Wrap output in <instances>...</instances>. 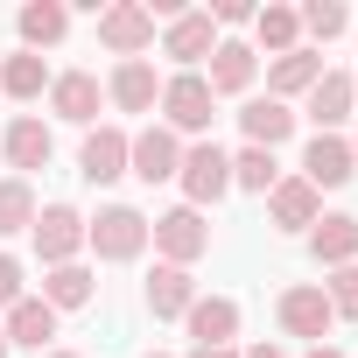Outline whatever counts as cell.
Returning <instances> with one entry per match:
<instances>
[{
    "instance_id": "2",
    "label": "cell",
    "mask_w": 358,
    "mask_h": 358,
    "mask_svg": "<svg viewBox=\"0 0 358 358\" xmlns=\"http://www.w3.org/2000/svg\"><path fill=\"white\" fill-rule=\"evenodd\" d=\"M148 239H155L162 267H190V260L211 253V225H204V211H190V204H176V211L148 218Z\"/></svg>"
},
{
    "instance_id": "3",
    "label": "cell",
    "mask_w": 358,
    "mask_h": 358,
    "mask_svg": "<svg viewBox=\"0 0 358 358\" xmlns=\"http://www.w3.org/2000/svg\"><path fill=\"white\" fill-rule=\"evenodd\" d=\"M176 183H183V204H190V211L218 204V197L232 190V155H225L218 141H197V148H183V169H176Z\"/></svg>"
},
{
    "instance_id": "42",
    "label": "cell",
    "mask_w": 358,
    "mask_h": 358,
    "mask_svg": "<svg viewBox=\"0 0 358 358\" xmlns=\"http://www.w3.org/2000/svg\"><path fill=\"white\" fill-rule=\"evenodd\" d=\"M351 29H358V22H351Z\"/></svg>"
},
{
    "instance_id": "34",
    "label": "cell",
    "mask_w": 358,
    "mask_h": 358,
    "mask_svg": "<svg viewBox=\"0 0 358 358\" xmlns=\"http://www.w3.org/2000/svg\"><path fill=\"white\" fill-rule=\"evenodd\" d=\"M190 358H239V351H232V344H197Z\"/></svg>"
},
{
    "instance_id": "24",
    "label": "cell",
    "mask_w": 358,
    "mask_h": 358,
    "mask_svg": "<svg viewBox=\"0 0 358 358\" xmlns=\"http://www.w3.org/2000/svg\"><path fill=\"white\" fill-rule=\"evenodd\" d=\"M92 295H99V274H92V267H78V260H71V267H50V274H43V302H50L57 316H64V309H85Z\"/></svg>"
},
{
    "instance_id": "29",
    "label": "cell",
    "mask_w": 358,
    "mask_h": 358,
    "mask_svg": "<svg viewBox=\"0 0 358 358\" xmlns=\"http://www.w3.org/2000/svg\"><path fill=\"white\" fill-rule=\"evenodd\" d=\"M281 183V162L267 155V148H239L232 155V190H253V197H267Z\"/></svg>"
},
{
    "instance_id": "4",
    "label": "cell",
    "mask_w": 358,
    "mask_h": 358,
    "mask_svg": "<svg viewBox=\"0 0 358 358\" xmlns=\"http://www.w3.org/2000/svg\"><path fill=\"white\" fill-rule=\"evenodd\" d=\"M85 246L99 260H141L148 253V218L134 204H106L99 218H85Z\"/></svg>"
},
{
    "instance_id": "37",
    "label": "cell",
    "mask_w": 358,
    "mask_h": 358,
    "mask_svg": "<svg viewBox=\"0 0 358 358\" xmlns=\"http://www.w3.org/2000/svg\"><path fill=\"white\" fill-rule=\"evenodd\" d=\"M43 358H85V351H43Z\"/></svg>"
},
{
    "instance_id": "15",
    "label": "cell",
    "mask_w": 358,
    "mask_h": 358,
    "mask_svg": "<svg viewBox=\"0 0 358 358\" xmlns=\"http://www.w3.org/2000/svg\"><path fill=\"white\" fill-rule=\"evenodd\" d=\"M78 176L85 183H120L127 176V134L120 127H92L85 148H78Z\"/></svg>"
},
{
    "instance_id": "27",
    "label": "cell",
    "mask_w": 358,
    "mask_h": 358,
    "mask_svg": "<svg viewBox=\"0 0 358 358\" xmlns=\"http://www.w3.org/2000/svg\"><path fill=\"white\" fill-rule=\"evenodd\" d=\"M253 36H260V50H274V57L302 50V8H260V15H253Z\"/></svg>"
},
{
    "instance_id": "26",
    "label": "cell",
    "mask_w": 358,
    "mask_h": 358,
    "mask_svg": "<svg viewBox=\"0 0 358 358\" xmlns=\"http://www.w3.org/2000/svg\"><path fill=\"white\" fill-rule=\"evenodd\" d=\"M50 64L36 57V50H15V57H0V92H8V99H43L50 92Z\"/></svg>"
},
{
    "instance_id": "19",
    "label": "cell",
    "mask_w": 358,
    "mask_h": 358,
    "mask_svg": "<svg viewBox=\"0 0 358 358\" xmlns=\"http://www.w3.org/2000/svg\"><path fill=\"white\" fill-rule=\"evenodd\" d=\"M239 127H246V148H267V155H274V148L295 134V113H288L281 99H246V106H239Z\"/></svg>"
},
{
    "instance_id": "14",
    "label": "cell",
    "mask_w": 358,
    "mask_h": 358,
    "mask_svg": "<svg viewBox=\"0 0 358 358\" xmlns=\"http://www.w3.org/2000/svg\"><path fill=\"white\" fill-rule=\"evenodd\" d=\"M99 99H106V92H99L92 71H57V78H50V113L71 120V127H92V120H99Z\"/></svg>"
},
{
    "instance_id": "11",
    "label": "cell",
    "mask_w": 358,
    "mask_h": 358,
    "mask_svg": "<svg viewBox=\"0 0 358 358\" xmlns=\"http://www.w3.org/2000/svg\"><path fill=\"white\" fill-rule=\"evenodd\" d=\"M253 78H260V50H253V43H239V36H218V50H211V71H204L211 99H225V92H246Z\"/></svg>"
},
{
    "instance_id": "36",
    "label": "cell",
    "mask_w": 358,
    "mask_h": 358,
    "mask_svg": "<svg viewBox=\"0 0 358 358\" xmlns=\"http://www.w3.org/2000/svg\"><path fill=\"white\" fill-rule=\"evenodd\" d=\"M309 358H344V351L337 344H309Z\"/></svg>"
},
{
    "instance_id": "35",
    "label": "cell",
    "mask_w": 358,
    "mask_h": 358,
    "mask_svg": "<svg viewBox=\"0 0 358 358\" xmlns=\"http://www.w3.org/2000/svg\"><path fill=\"white\" fill-rule=\"evenodd\" d=\"M239 358H288L281 344H253V351H239Z\"/></svg>"
},
{
    "instance_id": "1",
    "label": "cell",
    "mask_w": 358,
    "mask_h": 358,
    "mask_svg": "<svg viewBox=\"0 0 358 358\" xmlns=\"http://www.w3.org/2000/svg\"><path fill=\"white\" fill-rule=\"evenodd\" d=\"M218 120V99H211V85H204V71H176V78H162V127L183 141V134H204Z\"/></svg>"
},
{
    "instance_id": "40",
    "label": "cell",
    "mask_w": 358,
    "mask_h": 358,
    "mask_svg": "<svg viewBox=\"0 0 358 358\" xmlns=\"http://www.w3.org/2000/svg\"><path fill=\"white\" fill-rule=\"evenodd\" d=\"M141 358H169V351H141Z\"/></svg>"
},
{
    "instance_id": "20",
    "label": "cell",
    "mask_w": 358,
    "mask_h": 358,
    "mask_svg": "<svg viewBox=\"0 0 358 358\" xmlns=\"http://www.w3.org/2000/svg\"><path fill=\"white\" fill-rule=\"evenodd\" d=\"M316 78H323V57L316 50H288V57H274L267 64V99H295V92H316Z\"/></svg>"
},
{
    "instance_id": "16",
    "label": "cell",
    "mask_w": 358,
    "mask_h": 358,
    "mask_svg": "<svg viewBox=\"0 0 358 358\" xmlns=\"http://www.w3.org/2000/svg\"><path fill=\"white\" fill-rule=\"evenodd\" d=\"M0 148H8V169H15V176H29V169H50V155H57V134H50L36 113H22L8 134H0Z\"/></svg>"
},
{
    "instance_id": "6",
    "label": "cell",
    "mask_w": 358,
    "mask_h": 358,
    "mask_svg": "<svg viewBox=\"0 0 358 358\" xmlns=\"http://www.w3.org/2000/svg\"><path fill=\"white\" fill-rule=\"evenodd\" d=\"M176 169H183V141H176L162 120L127 134V176H141V183H176Z\"/></svg>"
},
{
    "instance_id": "10",
    "label": "cell",
    "mask_w": 358,
    "mask_h": 358,
    "mask_svg": "<svg viewBox=\"0 0 358 358\" xmlns=\"http://www.w3.org/2000/svg\"><path fill=\"white\" fill-rule=\"evenodd\" d=\"M211 50H218V22L197 8H183V15H176L169 29H162V57H176V64H183V71H197V64H211Z\"/></svg>"
},
{
    "instance_id": "12",
    "label": "cell",
    "mask_w": 358,
    "mask_h": 358,
    "mask_svg": "<svg viewBox=\"0 0 358 358\" xmlns=\"http://www.w3.org/2000/svg\"><path fill=\"white\" fill-rule=\"evenodd\" d=\"M267 218H274V232H309L323 218V197L302 183V176H281V183L267 190Z\"/></svg>"
},
{
    "instance_id": "28",
    "label": "cell",
    "mask_w": 358,
    "mask_h": 358,
    "mask_svg": "<svg viewBox=\"0 0 358 358\" xmlns=\"http://www.w3.org/2000/svg\"><path fill=\"white\" fill-rule=\"evenodd\" d=\"M36 225V190H29V176H0V239H15Z\"/></svg>"
},
{
    "instance_id": "17",
    "label": "cell",
    "mask_w": 358,
    "mask_h": 358,
    "mask_svg": "<svg viewBox=\"0 0 358 358\" xmlns=\"http://www.w3.org/2000/svg\"><path fill=\"white\" fill-rule=\"evenodd\" d=\"M0 330H8V351H15V344H22V351H50V337H57V309H50L43 295H22Z\"/></svg>"
},
{
    "instance_id": "39",
    "label": "cell",
    "mask_w": 358,
    "mask_h": 358,
    "mask_svg": "<svg viewBox=\"0 0 358 358\" xmlns=\"http://www.w3.org/2000/svg\"><path fill=\"white\" fill-rule=\"evenodd\" d=\"M351 99H358V71H351Z\"/></svg>"
},
{
    "instance_id": "23",
    "label": "cell",
    "mask_w": 358,
    "mask_h": 358,
    "mask_svg": "<svg viewBox=\"0 0 358 358\" xmlns=\"http://www.w3.org/2000/svg\"><path fill=\"white\" fill-rule=\"evenodd\" d=\"M71 36V8H64V0H29V8H22V50H57Z\"/></svg>"
},
{
    "instance_id": "30",
    "label": "cell",
    "mask_w": 358,
    "mask_h": 358,
    "mask_svg": "<svg viewBox=\"0 0 358 358\" xmlns=\"http://www.w3.org/2000/svg\"><path fill=\"white\" fill-rule=\"evenodd\" d=\"M323 295H330V316H344V323H358V260H351V267H330V281H323Z\"/></svg>"
},
{
    "instance_id": "22",
    "label": "cell",
    "mask_w": 358,
    "mask_h": 358,
    "mask_svg": "<svg viewBox=\"0 0 358 358\" xmlns=\"http://www.w3.org/2000/svg\"><path fill=\"white\" fill-rule=\"evenodd\" d=\"M183 323H190L197 344H232V337H239V302H232V295H197Z\"/></svg>"
},
{
    "instance_id": "31",
    "label": "cell",
    "mask_w": 358,
    "mask_h": 358,
    "mask_svg": "<svg viewBox=\"0 0 358 358\" xmlns=\"http://www.w3.org/2000/svg\"><path fill=\"white\" fill-rule=\"evenodd\" d=\"M344 29H351V15L337 8V0H309V8H302V36L330 43V36H344Z\"/></svg>"
},
{
    "instance_id": "7",
    "label": "cell",
    "mask_w": 358,
    "mask_h": 358,
    "mask_svg": "<svg viewBox=\"0 0 358 358\" xmlns=\"http://www.w3.org/2000/svg\"><path fill=\"white\" fill-rule=\"evenodd\" d=\"M274 316H281V330L288 337H309V344H330V295L323 288H309V281H295V288H281V302H274Z\"/></svg>"
},
{
    "instance_id": "41",
    "label": "cell",
    "mask_w": 358,
    "mask_h": 358,
    "mask_svg": "<svg viewBox=\"0 0 358 358\" xmlns=\"http://www.w3.org/2000/svg\"><path fill=\"white\" fill-rule=\"evenodd\" d=\"M351 155H358V134H351Z\"/></svg>"
},
{
    "instance_id": "18",
    "label": "cell",
    "mask_w": 358,
    "mask_h": 358,
    "mask_svg": "<svg viewBox=\"0 0 358 358\" xmlns=\"http://www.w3.org/2000/svg\"><path fill=\"white\" fill-rule=\"evenodd\" d=\"M309 253H316L323 267H351V260H358V218H351V211H323V218L309 225Z\"/></svg>"
},
{
    "instance_id": "33",
    "label": "cell",
    "mask_w": 358,
    "mask_h": 358,
    "mask_svg": "<svg viewBox=\"0 0 358 358\" xmlns=\"http://www.w3.org/2000/svg\"><path fill=\"white\" fill-rule=\"evenodd\" d=\"M15 302H22V260L0 253V309H15Z\"/></svg>"
},
{
    "instance_id": "9",
    "label": "cell",
    "mask_w": 358,
    "mask_h": 358,
    "mask_svg": "<svg viewBox=\"0 0 358 358\" xmlns=\"http://www.w3.org/2000/svg\"><path fill=\"white\" fill-rule=\"evenodd\" d=\"M99 43L127 64V57H141L155 43V15L141 8V0H113V8H99Z\"/></svg>"
},
{
    "instance_id": "8",
    "label": "cell",
    "mask_w": 358,
    "mask_h": 358,
    "mask_svg": "<svg viewBox=\"0 0 358 358\" xmlns=\"http://www.w3.org/2000/svg\"><path fill=\"white\" fill-rule=\"evenodd\" d=\"M358 176V155H351V141L344 134H316L309 148H302V183L323 197V190H344Z\"/></svg>"
},
{
    "instance_id": "38",
    "label": "cell",
    "mask_w": 358,
    "mask_h": 358,
    "mask_svg": "<svg viewBox=\"0 0 358 358\" xmlns=\"http://www.w3.org/2000/svg\"><path fill=\"white\" fill-rule=\"evenodd\" d=\"M0 358H8V330H0Z\"/></svg>"
},
{
    "instance_id": "25",
    "label": "cell",
    "mask_w": 358,
    "mask_h": 358,
    "mask_svg": "<svg viewBox=\"0 0 358 358\" xmlns=\"http://www.w3.org/2000/svg\"><path fill=\"white\" fill-rule=\"evenodd\" d=\"M190 302H197L190 267H155V274H148V309H155V316H190Z\"/></svg>"
},
{
    "instance_id": "5",
    "label": "cell",
    "mask_w": 358,
    "mask_h": 358,
    "mask_svg": "<svg viewBox=\"0 0 358 358\" xmlns=\"http://www.w3.org/2000/svg\"><path fill=\"white\" fill-rule=\"evenodd\" d=\"M29 232H36L43 267H71V260L85 253V211H78V204H43Z\"/></svg>"
},
{
    "instance_id": "32",
    "label": "cell",
    "mask_w": 358,
    "mask_h": 358,
    "mask_svg": "<svg viewBox=\"0 0 358 358\" xmlns=\"http://www.w3.org/2000/svg\"><path fill=\"white\" fill-rule=\"evenodd\" d=\"M204 15H211L218 29H246V22H253L260 8H246V0H211V8H204Z\"/></svg>"
},
{
    "instance_id": "13",
    "label": "cell",
    "mask_w": 358,
    "mask_h": 358,
    "mask_svg": "<svg viewBox=\"0 0 358 358\" xmlns=\"http://www.w3.org/2000/svg\"><path fill=\"white\" fill-rule=\"evenodd\" d=\"M106 99H113L120 113H155V106H162V78H155V64H148V57H127V64L106 78Z\"/></svg>"
},
{
    "instance_id": "21",
    "label": "cell",
    "mask_w": 358,
    "mask_h": 358,
    "mask_svg": "<svg viewBox=\"0 0 358 358\" xmlns=\"http://www.w3.org/2000/svg\"><path fill=\"white\" fill-rule=\"evenodd\" d=\"M351 71H323L316 78V92H309V120H316V134H337L344 120H351Z\"/></svg>"
}]
</instances>
